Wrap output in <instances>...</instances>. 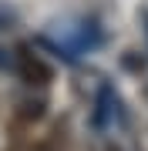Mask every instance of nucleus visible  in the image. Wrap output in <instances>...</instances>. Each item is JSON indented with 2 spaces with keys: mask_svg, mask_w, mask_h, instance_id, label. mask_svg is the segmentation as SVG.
Instances as JSON below:
<instances>
[{
  "mask_svg": "<svg viewBox=\"0 0 148 151\" xmlns=\"http://www.w3.org/2000/svg\"><path fill=\"white\" fill-rule=\"evenodd\" d=\"M17 60H20V77H24L30 87L51 84V64H47V60H40L30 47H20V50H17Z\"/></svg>",
  "mask_w": 148,
  "mask_h": 151,
  "instance_id": "1",
  "label": "nucleus"
},
{
  "mask_svg": "<svg viewBox=\"0 0 148 151\" xmlns=\"http://www.w3.org/2000/svg\"><path fill=\"white\" fill-rule=\"evenodd\" d=\"M10 151H54L51 141H20V145H14Z\"/></svg>",
  "mask_w": 148,
  "mask_h": 151,
  "instance_id": "2",
  "label": "nucleus"
}]
</instances>
